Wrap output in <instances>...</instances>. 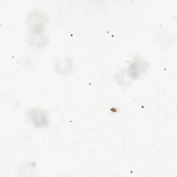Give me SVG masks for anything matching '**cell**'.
I'll list each match as a JSON object with an SVG mask.
<instances>
[{"mask_svg": "<svg viewBox=\"0 0 177 177\" xmlns=\"http://www.w3.org/2000/svg\"><path fill=\"white\" fill-rule=\"evenodd\" d=\"M31 120H32L33 122H34V123H35L37 125L38 124V117H36L35 115H34L33 113H31ZM45 118H46L45 114H44L43 112H42L41 114H40V116H39V122H40V125H44L45 122H44L43 121L46 122Z\"/></svg>", "mask_w": 177, "mask_h": 177, "instance_id": "obj_1", "label": "cell"}]
</instances>
